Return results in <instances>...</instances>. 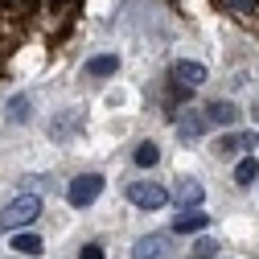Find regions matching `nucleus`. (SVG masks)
<instances>
[{
    "label": "nucleus",
    "mask_w": 259,
    "mask_h": 259,
    "mask_svg": "<svg viewBox=\"0 0 259 259\" xmlns=\"http://www.w3.org/2000/svg\"><path fill=\"white\" fill-rule=\"evenodd\" d=\"M37 214H41V198H37V193H21V198H13L5 206V214H0V231L21 235V226L37 222Z\"/></svg>",
    "instance_id": "1"
},
{
    "label": "nucleus",
    "mask_w": 259,
    "mask_h": 259,
    "mask_svg": "<svg viewBox=\"0 0 259 259\" xmlns=\"http://www.w3.org/2000/svg\"><path fill=\"white\" fill-rule=\"evenodd\" d=\"M99 193H103V173H78V177L70 181V189H66V202H70L74 210H87Z\"/></svg>",
    "instance_id": "2"
},
{
    "label": "nucleus",
    "mask_w": 259,
    "mask_h": 259,
    "mask_svg": "<svg viewBox=\"0 0 259 259\" xmlns=\"http://www.w3.org/2000/svg\"><path fill=\"white\" fill-rule=\"evenodd\" d=\"M127 202H132L136 210H160L169 202V189L160 181H132L127 185Z\"/></svg>",
    "instance_id": "3"
},
{
    "label": "nucleus",
    "mask_w": 259,
    "mask_h": 259,
    "mask_svg": "<svg viewBox=\"0 0 259 259\" xmlns=\"http://www.w3.org/2000/svg\"><path fill=\"white\" fill-rule=\"evenodd\" d=\"M173 82L181 87V91H198L202 82H206V66L202 62H173Z\"/></svg>",
    "instance_id": "4"
},
{
    "label": "nucleus",
    "mask_w": 259,
    "mask_h": 259,
    "mask_svg": "<svg viewBox=\"0 0 259 259\" xmlns=\"http://www.w3.org/2000/svg\"><path fill=\"white\" fill-rule=\"evenodd\" d=\"M169 255V235H144L132 247V259H165Z\"/></svg>",
    "instance_id": "5"
},
{
    "label": "nucleus",
    "mask_w": 259,
    "mask_h": 259,
    "mask_svg": "<svg viewBox=\"0 0 259 259\" xmlns=\"http://www.w3.org/2000/svg\"><path fill=\"white\" fill-rule=\"evenodd\" d=\"M206 127H210L206 111H185V115L177 119V136H181V140H202Z\"/></svg>",
    "instance_id": "6"
},
{
    "label": "nucleus",
    "mask_w": 259,
    "mask_h": 259,
    "mask_svg": "<svg viewBox=\"0 0 259 259\" xmlns=\"http://www.w3.org/2000/svg\"><path fill=\"white\" fill-rule=\"evenodd\" d=\"M206 226H210V214H202V210H181L177 222H173V231H177V235H198V231H206Z\"/></svg>",
    "instance_id": "7"
},
{
    "label": "nucleus",
    "mask_w": 259,
    "mask_h": 259,
    "mask_svg": "<svg viewBox=\"0 0 259 259\" xmlns=\"http://www.w3.org/2000/svg\"><path fill=\"white\" fill-rule=\"evenodd\" d=\"M206 119H210V123H222V127H231V123H239V107H235L231 99H214V103L206 107Z\"/></svg>",
    "instance_id": "8"
},
{
    "label": "nucleus",
    "mask_w": 259,
    "mask_h": 259,
    "mask_svg": "<svg viewBox=\"0 0 259 259\" xmlns=\"http://www.w3.org/2000/svg\"><path fill=\"white\" fill-rule=\"evenodd\" d=\"M119 70V54H95L87 62V78H111Z\"/></svg>",
    "instance_id": "9"
},
{
    "label": "nucleus",
    "mask_w": 259,
    "mask_h": 259,
    "mask_svg": "<svg viewBox=\"0 0 259 259\" xmlns=\"http://www.w3.org/2000/svg\"><path fill=\"white\" fill-rule=\"evenodd\" d=\"M202 198H206V189L193 181V177L177 181V202H181V210H185V206H189V210H198V206H202Z\"/></svg>",
    "instance_id": "10"
},
{
    "label": "nucleus",
    "mask_w": 259,
    "mask_h": 259,
    "mask_svg": "<svg viewBox=\"0 0 259 259\" xmlns=\"http://www.w3.org/2000/svg\"><path fill=\"white\" fill-rule=\"evenodd\" d=\"M29 111H33V99H29V95H13L5 103V119L9 123H29Z\"/></svg>",
    "instance_id": "11"
},
{
    "label": "nucleus",
    "mask_w": 259,
    "mask_h": 259,
    "mask_svg": "<svg viewBox=\"0 0 259 259\" xmlns=\"http://www.w3.org/2000/svg\"><path fill=\"white\" fill-rule=\"evenodd\" d=\"M156 160H160V148H156L152 140H144V144H136V152H132V165H136V169H152Z\"/></svg>",
    "instance_id": "12"
},
{
    "label": "nucleus",
    "mask_w": 259,
    "mask_h": 259,
    "mask_svg": "<svg viewBox=\"0 0 259 259\" xmlns=\"http://www.w3.org/2000/svg\"><path fill=\"white\" fill-rule=\"evenodd\" d=\"M13 251L33 259V255H41V239H37V235H29V231H21V235H13Z\"/></svg>",
    "instance_id": "13"
},
{
    "label": "nucleus",
    "mask_w": 259,
    "mask_h": 259,
    "mask_svg": "<svg viewBox=\"0 0 259 259\" xmlns=\"http://www.w3.org/2000/svg\"><path fill=\"white\" fill-rule=\"evenodd\" d=\"M247 144H251V132H235V136H222L214 152H218V156H235V152L247 148Z\"/></svg>",
    "instance_id": "14"
},
{
    "label": "nucleus",
    "mask_w": 259,
    "mask_h": 259,
    "mask_svg": "<svg viewBox=\"0 0 259 259\" xmlns=\"http://www.w3.org/2000/svg\"><path fill=\"white\" fill-rule=\"evenodd\" d=\"M235 181H239V185H255V181H259V160H255V156H243L239 165H235Z\"/></svg>",
    "instance_id": "15"
},
{
    "label": "nucleus",
    "mask_w": 259,
    "mask_h": 259,
    "mask_svg": "<svg viewBox=\"0 0 259 259\" xmlns=\"http://www.w3.org/2000/svg\"><path fill=\"white\" fill-rule=\"evenodd\" d=\"M74 127H78V111H62V119H58V123H50V136H58V140H62V136H70Z\"/></svg>",
    "instance_id": "16"
},
{
    "label": "nucleus",
    "mask_w": 259,
    "mask_h": 259,
    "mask_svg": "<svg viewBox=\"0 0 259 259\" xmlns=\"http://www.w3.org/2000/svg\"><path fill=\"white\" fill-rule=\"evenodd\" d=\"M193 255H202V259H218V243H214V239H198Z\"/></svg>",
    "instance_id": "17"
},
{
    "label": "nucleus",
    "mask_w": 259,
    "mask_h": 259,
    "mask_svg": "<svg viewBox=\"0 0 259 259\" xmlns=\"http://www.w3.org/2000/svg\"><path fill=\"white\" fill-rule=\"evenodd\" d=\"M78 259H103V247H99V243H87V247L78 251Z\"/></svg>",
    "instance_id": "18"
},
{
    "label": "nucleus",
    "mask_w": 259,
    "mask_h": 259,
    "mask_svg": "<svg viewBox=\"0 0 259 259\" xmlns=\"http://www.w3.org/2000/svg\"><path fill=\"white\" fill-rule=\"evenodd\" d=\"M226 9H235V13H251L255 9V0H222Z\"/></svg>",
    "instance_id": "19"
}]
</instances>
